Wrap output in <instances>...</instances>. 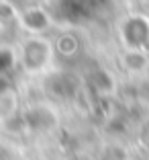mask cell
I'll return each instance as SVG.
<instances>
[{"label": "cell", "mask_w": 149, "mask_h": 160, "mask_svg": "<svg viewBox=\"0 0 149 160\" xmlns=\"http://www.w3.org/2000/svg\"><path fill=\"white\" fill-rule=\"evenodd\" d=\"M12 66H14L12 52H10V49H4V47H0V74H6Z\"/></svg>", "instance_id": "cell-3"}, {"label": "cell", "mask_w": 149, "mask_h": 160, "mask_svg": "<svg viewBox=\"0 0 149 160\" xmlns=\"http://www.w3.org/2000/svg\"><path fill=\"white\" fill-rule=\"evenodd\" d=\"M49 60V45L41 39H31V41L25 43L23 47V62L29 70H39L43 68Z\"/></svg>", "instance_id": "cell-1"}, {"label": "cell", "mask_w": 149, "mask_h": 160, "mask_svg": "<svg viewBox=\"0 0 149 160\" xmlns=\"http://www.w3.org/2000/svg\"><path fill=\"white\" fill-rule=\"evenodd\" d=\"M23 25L29 29V31H43V29L49 25V19H47V14L43 12L41 8H29L23 12Z\"/></svg>", "instance_id": "cell-2"}]
</instances>
